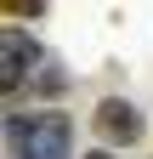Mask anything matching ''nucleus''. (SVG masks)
<instances>
[{
  "instance_id": "nucleus-1",
  "label": "nucleus",
  "mask_w": 153,
  "mask_h": 159,
  "mask_svg": "<svg viewBox=\"0 0 153 159\" xmlns=\"http://www.w3.org/2000/svg\"><path fill=\"white\" fill-rule=\"evenodd\" d=\"M6 148L11 159H74V119L68 114H11L6 119Z\"/></svg>"
},
{
  "instance_id": "nucleus-2",
  "label": "nucleus",
  "mask_w": 153,
  "mask_h": 159,
  "mask_svg": "<svg viewBox=\"0 0 153 159\" xmlns=\"http://www.w3.org/2000/svg\"><path fill=\"white\" fill-rule=\"evenodd\" d=\"M40 63H46V57H40V40H34L28 29H17V23L0 29V91H6V97L23 91Z\"/></svg>"
},
{
  "instance_id": "nucleus-3",
  "label": "nucleus",
  "mask_w": 153,
  "mask_h": 159,
  "mask_svg": "<svg viewBox=\"0 0 153 159\" xmlns=\"http://www.w3.org/2000/svg\"><path fill=\"white\" fill-rule=\"evenodd\" d=\"M91 131H97L108 148H130V142H142V114L130 108L125 97H102L97 114H91Z\"/></svg>"
},
{
  "instance_id": "nucleus-4",
  "label": "nucleus",
  "mask_w": 153,
  "mask_h": 159,
  "mask_svg": "<svg viewBox=\"0 0 153 159\" xmlns=\"http://www.w3.org/2000/svg\"><path fill=\"white\" fill-rule=\"evenodd\" d=\"M34 91H40V97H63V91H68L63 63H40V80H34Z\"/></svg>"
},
{
  "instance_id": "nucleus-5",
  "label": "nucleus",
  "mask_w": 153,
  "mask_h": 159,
  "mask_svg": "<svg viewBox=\"0 0 153 159\" xmlns=\"http://www.w3.org/2000/svg\"><path fill=\"white\" fill-rule=\"evenodd\" d=\"M0 6H6V17H40L46 0H0Z\"/></svg>"
},
{
  "instance_id": "nucleus-6",
  "label": "nucleus",
  "mask_w": 153,
  "mask_h": 159,
  "mask_svg": "<svg viewBox=\"0 0 153 159\" xmlns=\"http://www.w3.org/2000/svg\"><path fill=\"white\" fill-rule=\"evenodd\" d=\"M85 159H113V153H102V148H97V153H85Z\"/></svg>"
}]
</instances>
